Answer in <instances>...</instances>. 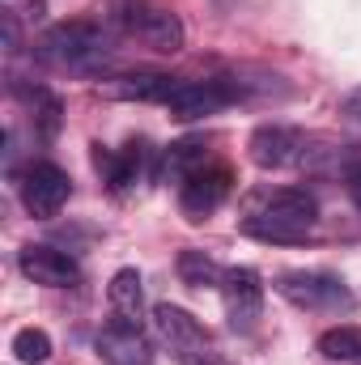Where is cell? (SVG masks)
Instances as JSON below:
<instances>
[{
	"label": "cell",
	"mask_w": 361,
	"mask_h": 365,
	"mask_svg": "<svg viewBox=\"0 0 361 365\" xmlns=\"http://www.w3.org/2000/svg\"><path fill=\"white\" fill-rule=\"evenodd\" d=\"M39 56L56 68H73V73H90L98 68L106 56H111V43L106 34L93 26V21H60L43 34L39 43Z\"/></svg>",
	"instance_id": "obj_1"
},
{
	"label": "cell",
	"mask_w": 361,
	"mask_h": 365,
	"mask_svg": "<svg viewBox=\"0 0 361 365\" xmlns=\"http://www.w3.org/2000/svg\"><path fill=\"white\" fill-rule=\"evenodd\" d=\"M111 9H115L119 30L132 34V38H141L145 47H153V51H162V56L183 51L187 30H183L179 13H171V9H162V4H149V0H115Z\"/></svg>",
	"instance_id": "obj_2"
},
{
	"label": "cell",
	"mask_w": 361,
	"mask_h": 365,
	"mask_svg": "<svg viewBox=\"0 0 361 365\" xmlns=\"http://www.w3.org/2000/svg\"><path fill=\"white\" fill-rule=\"evenodd\" d=\"M153 327H158V336L166 340V349L175 353L179 365H213L217 361L213 336L204 331V323L191 310H183L175 302H162V306H153Z\"/></svg>",
	"instance_id": "obj_3"
},
{
	"label": "cell",
	"mask_w": 361,
	"mask_h": 365,
	"mask_svg": "<svg viewBox=\"0 0 361 365\" xmlns=\"http://www.w3.org/2000/svg\"><path fill=\"white\" fill-rule=\"evenodd\" d=\"M276 293L285 302H293L298 310H340L353 302L349 284L332 272L319 268H298V272H280L276 276Z\"/></svg>",
	"instance_id": "obj_4"
},
{
	"label": "cell",
	"mask_w": 361,
	"mask_h": 365,
	"mask_svg": "<svg viewBox=\"0 0 361 365\" xmlns=\"http://www.w3.org/2000/svg\"><path fill=\"white\" fill-rule=\"evenodd\" d=\"M17 191H21V208H26L30 217L47 221V217H56V212L68 204L73 179H68L56 162H30L26 175H21V182H17Z\"/></svg>",
	"instance_id": "obj_5"
},
{
	"label": "cell",
	"mask_w": 361,
	"mask_h": 365,
	"mask_svg": "<svg viewBox=\"0 0 361 365\" xmlns=\"http://www.w3.org/2000/svg\"><path fill=\"white\" fill-rule=\"evenodd\" d=\"M243 98V86L234 81H175V90L166 98V110L183 119V123H195V119H208L217 110H225L230 102Z\"/></svg>",
	"instance_id": "obj_6"
},
{
	"label": "cell",
	"mask_w": 361,
	"mask_h": 365,
	"mask_svg": "<svg viewBox=\"0 0 361 365\" xmlns=\"http://www.w3.org/2000/svg\"><path fill=\"white\" fill-rule=\"evenodd\" d=\"M247 153L260 170H285L293 162H302L306 153V136L298 128H285V123H260L247 140Z\"/></svg>",
	"instance_id": "obj_7"
},
{
	"label": "cell",
	"mask_w": 361,
	"mask_h": 365,
	"mask_svg": "<svg viewBox=\"0 0 361 365\" xmlns=\"http://www.w3.org/2000/svg\"><path fill=\"white\" fill-rule=\"evenodd\" d=\"M221 297H225V314L234 331H251L260 310H264V280L255 268H230L221 276Z\"/></svg>",
	"instance_id": "obj_8"
},
{
	"label": "cell",
	"mask_w": 361,
	"mask_h": 365,
	"mask_svg": "<svg viewBox=\"0 0 361 365\" xmlns=\"http://www.w3.org/2000/svg\"><path fill=\"white\" fill-rule=\"evenodd\" d=\"M17 268H21L26 280L47 284V289H73V284L81 280L77 259L64 255V251H56V247H47V242H30V247H21V251H17Z\"/></svg>",
	"instance_id": "obj_9"
},
{
	"label": "cell",
	"mask_w": 361,
	"mask_h": 365,
	"mask_svg": "<svg viewBox=\"0 0 361 365\" xmlns=\"http://www.w3.org/2000/svg\"><path fill=\"white\" fill-rule=\"evenodd\" d=\"M225 195H230V170L204 166V170H195L191 179H183L179 208H183L187 221H204V217H213V212L225 204Z\"/></svg>",
	"instance_id": "obj_10"
},
{
	"label": "cell",
	"mask_w": 361,
	"mask_h": 365,
	"mask_svg": "<svg viewBox=\"0 0 361 365\" xmlns=\"http://www.w3.org/2000/svg\"><path fill=\"white\" fill-rule=\"evenodd\" d=\"M93 349L106 365H153V344L132 323H111L93 336Z\"/></svg>",
	"instance_id": "obj_11"
},
{
	"label": "cell",
	"mask_w": 361,
	"mask_h": 365,
	"mask_svg": "<svg viewBox=\"0 0 361 365\" xmlns=\"http://www.w3.org/2000/svg\"><path fill=\"white\" fill-rule=\"evenodd\" d=\"M260 212H268V217H285V221H293V225H315L319 221V200L306 191V187H276L264 195V208Z\"/></svg>",
	"instance_id": "obj_12"
},
{
	"label": "cell",
	"mask_w": 361,
	"mask_h": 365,
	"mask_svg": "<svg viewBox=\"0 0 361 365\" xmlns=\"http://www.w3.org/2000/svg\"><path fill=\"white\" fill-rule=\"evenodd\" d=\"M111 306L119 314V323H132L141 327V314H145V280L136 268H119L111 276Z\"/></svg>",
	"instance_id": "obj_13"
},
{
	"label": "cell",
	"mask_w": 361,
	"mask_h": 365,
	"mask_svg": "<svg viewBox=\"0 0 361 365\" xmlns=\"http://www.w3.org/2000/svg\"><path fill=\"white\" fill-rule=\"evenodd\" d=\"M93 166L106 175V182H111L115 191H128L132 182L141 179V145H128V149H119V153L93 145Z\"/></svg>",
	"instance_id": "obj_14"
},
{
	"label": "cell",
	"mask_w": 361,
	"mask_h": 365,
	"mask_svg": "<svg viewBox=\"0 0 361 365\" xmlns=\"http://www.w3.org/2000/svg\"><path fill=\"white\" fill-rule=\"evenodd\" d=\"M243 230H247L251 238H260V242H276V247H298V242L310 238V225H293V221L268 217V212H251V217L243 221Z\"/></svg>",
	"instance_id": "obj_15"
},
{
	"label": "cell",
	"mask_w": 361,
	"mask_h": 365,
	"mask_svg": "<svg viewBox=\"0 0 361 365\" xmlns=\"http://www.w3.org/2000/svg\"><path fill=\"white\" fill-rule=\"evenodd\" d=\"M171 90H175V77H166V73H128L115 81V93L132 98V102H162L166 106Z\"/></svg>",
	"instance_id": "obj_16"
},
{
	"label": "cell",
	"mask_w": 361,
	"mask_h": 365,
	"mask_svg": "<svg viewBox=\"0 0 361 365\" xmlns=\"http://www.w3.org/2000/svg\"><path fill=\"white\" fill-rule=\"evenodd\" d=\"M179 280L187 284V289H208V284H217L221 280V268H217V259L213 255H204V251H195V247H187V251H179Z\"/></svg>",
	"instance_id": "obj_17"
},
{
	"label": "cell",
	"mask_w": 361,
	"mask_h": 365,
	"mask_svg": "<svg viewBox=\"0 0 361 365\" xmlns=\"http://www.w3.org/2000/svg\"><path fill=\"white\" fill-rule=\"evenodd\" d=\"M319 353L327 361H361V327H353V323L327 327L319 336Z\"/></svg>",
	"instance_id": "obj_18"
},
{
	"label": "cell",
	"mask_w": 361,
	"mask_h": 365,
	"mask_svg": "<svg viewBox=\"0 0 361 365\" xmlns=\"http://www.w3.org/2000/svg\"><path fill=\"white\" fill-rule=\"evenodd\" d=\"M204 166H208V149H204V140H195V136L175 140V145L166 149V170H171L175 179H191V175L204 170Z\"/></svg>",
	"instance_id": "obj_19"
},
{
	"label": "cell",
	"mask_w": 361,
	"mask_h": 365,
	"mask_svg": "<svg viewBox=\"0 0 361 365\" xmlns=\"http://www.w3.org/2000/svg\"><path fill=\"white\" fill-rule=\"evenodd\" d=\"M9 349H13V357L21 365H43L51 357V336H47L43 327H21Z\"/></svg>",
	"instance_id": "obj_20"
},
{
	"label": "cell",
	"mask_w": 361,
	"mask_h": 365,
	"mask_svg": "<svg viewBox=\"0 0 361 365\" xmlns=\"http://www.w3.org/2000/svg\"><path fill=\"white\" fill-rule=\"evenodd\" d=\"M340 115H345L349 123H357V128H361V86L340 98Z\"/></svg>",
	"instance_id": "obj_21"
},
{
	"label": "cell",
	"mask_w": 361,
	"mask_h": 365,
	"mask_svg": "<svg viewBox=\"0 0 361 365\" xmlns=\"http://www.w3.org/2000/svg\"><path fill=\"white\" fill-rule=\"evenodd\" d=\"M345 187H349V200H353V204L361 208V162L353 166V170H349V179H345Z\"/></svg>",
	"instance_id": "obj_22"
},
{
	"label": "cell",
	"mask_w": 361,
	"mask_h": 365,
	"mask_svg": "<svg viewBox=\"0 0 361 365\" xmlns=\"http://www.w3.org/2000/svg\"><path fill=\"white\" fill-rule=\"evenodd\" d=\"M357 365H361V361H357Z\"/></svg>",
	"instance_id": "obj_23"
}]
</instances>
